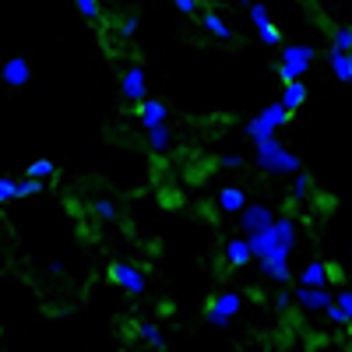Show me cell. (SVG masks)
<instances>
[{
    "label": "cell",
    "instance_id": "1",
    "mask_svg": "<svg viewBox=\"0 0 352 352\" xmlns=\"http://www.w3.org/2000/svg\"><path fill=\"white\" fill-rule=\"evenodd\" d=\"M247 243H250L254 261H268V257H285L289 261V250L296 247V219L278 215L272 229L257 232V236H247Z\"/></svg>",
    "mask_w": 352,
    "mask_h": 352
},
{
    "label": "cell",
    "instance_id": "2",
    "mask_svg": "<svg viewBox=\"0 0 352 352\" xmlns=\"http://www.w3.org/2000/svg\"><path fill=\"white\" fill-rule=\"evenodd\" d=\"M254 162H257V169L272 173V176H296V173H303L300 155H292L278 138L257 141V144H254Z\"/></svg>",
    "mask_w": 352,
    "mask_h": 352
},
{
    "label": "cell",
    "instance_id": "3",
    "mask_svg": "<svg viewBox=\"0 0 352 352\" xmlns=\"http://www.w3.org/2000/svg\"><path fill=\"white\" fill-rule=\"evenodd\" d=\"M292 120V113L282 106V102H268L261 113H254L250 120H247V138L257 144V141H268V138H275L285 124Z\"/></svg>",
    "mask_w": 352,
    "mask_h": 352
},
{
    "label": "cell",
    "instance_id": "4",
    "mask_svg": "<svg viewBox=\"0 0 352 352\" xmlns=\"http://www.w3.org/2000/svg\"><path fill=\"white\" fill-rule=\"evenodd\" d=\"M314 56H317V46L310 43H300V46H282V60H278V78L282 85H292V81H303V74L310 71L314 64Z\"/></svg>",
    "mask_w": 352,
    "mask_h": 352
},
{
    "label": "cell",
    "instance_id": "5",
    "mask_svg": "<svg viewBox=\"0 0 352 352\" xmlns=\"http://www.w3.org/2000/svg\"><path fill=\"white\" fill-rule=\"evenodd\" d=\"M243 310V296L240 292H219V296L208 300V307H204V320H208L212 328H229V320L236 317Z\"/></svg>",
    "mask_w": 352,
    "mask_h": 352
},
{
    "label": "cell",
    "instance_id": "6",
    "mask_svg": "<svg viewBox=\"0 0 352 352\" xmlns=\"http://www.w3.org/2000/svg\"><path fill=\"white\" fill-rule=\"evenodd\" d=\"M109 282H113L116 289H124L127 296H141L144 285H148L144 272L138 268V264H131V261H113V264H109Z\"/></svg>",
    "mask_w": 352,
    "mask_h": 352
},
{
    "label": "cell",
    "instance_id": "7",
    "mask_svg": "<svg viewBox=\"0 0 352 352\" xmlns=\"http://www.w3.org/2000/svg\"><path fill=\"white\" fill-rule=\"evenodd\" d=\"M275 212L268 208V204H257V201H250L247 208L240 212V229H243V236H257V232H264V229H272L275 226Z\"/></svg>",
    "mask_w": 352,
    "mask_h": 352
},
{
    "label": "cell",
    "instance_id": "8",
    "mask_svg": "<svg viewBox=\"0 0 352 352\" xmlns=\"http://www.w3.org/2000/svg\"><path fill=\"white\" fill-rule=\"evenodd\" d=\"M120 92H124V99L134 102V106H141L144 99H148V74H144L141 64H131V67L124 71V78H120Z\"/></svg>",
    "mask_w": 352,
    "mask_h": 352
},
{
    "label": "cell",
    "instance_id": "9",
    "mask_svg": "<svg viewBox=\"0 0 352 352\" xmlns=\"http://www.w3.org/2000/svg\"><path fill=\"white\" fill-rule=\"evenodd\" d=\"M250 21H254V28H257V39L264 43V46H282V32H278V25L272 21V14H268V4H257L250 8Z\"/></svg>",
    "mask_w": 352,
    "mask_h": 352
},
{
    "label": "cell",
    "instance_id": "10",
    "mask_svg": "<svg viewBox=\"0 0 352 352\" xmlns=\"http://www.w3.org/2000/svg\"><path fill=\"white\" fill-rule=\"evenodd\" d=\"M138 124L144 127V134L148 131H155V127H162V124H169V106L162 102V99H144L141 106H138Z\"/></svg>",
    "mask_w": 352,
    "mask_h": 352
},
{
    "label": "cell",
    "instance_id": "11",
    "mask_svg": "<svg viewBox=\"0 0 352 352\" xmlns=\"http://www.w3.org/2000/svg\"><path fill=\"white\" fill-rule=\"evenodd\" d=\"M292 303H300L303 310H310V314H324L331 303H335V296H331V292L328 289H296V292H292Z\"/></svg>",
    "mask_w": 352,
    "mask_h": 352
},
{
    "label": "cell",
    "instance_id": "12",
    "mask_svg": "<svg viewBox=\"0 0 352 352\" xmlns=\"http://www.w3.org/2000/svg\"><path fill=\"white\" fill-rule=\"evenodd\" d=\"M28 78H32V67H28L25 56H8L4 67H0V81L11 85V88H21L28 85Z\"/></svg>",
    "mask_w": 352,
    "mask_h": 352
},
{
    "label": "cell",
    "instance_id": "13",
    "mask_svg": "<svg viewBox=\"0 0 352 352\" xmlns=\"http://www.w3.org/2000/svg\"><path fill=\"white\" fill-rule=\"evenodd\" d=\"M222 257H226V264H229V268H243V264H250V261H254V254H250V243H247V236H232V240H226V247H222Z\"/></svg>",
    "mask_w": 352,
    "mask_h": 352
},
{
    "label": "cell",
    "instance_id": "14",
    "mask_svg": "<svg viewBox=\"0 0 352 352\" xmlns=\"http://www.w3.org/2000/svg\"><path fill=\"white\" fill-rule=\"evenodd\" d=\"M328 278H331V268L324 261H310L307 268L300 272V285L303 289H328Z\"/></svg>",
    "mask_w": 352,
    "mask_h": 352
},
{
    "label": "cell",
    "instance_id": "15",
    "mask_svg": "<svg viewBox=\"0 0 352 352\" xmlns=\"http://www.w3.org/2000/svg\"><path fill=\"white\" fill-rule=\"evenodd\" d=\"M247 190L243 187H222L219 190V212H226V215H240L243 208H247Z\"/></svg>",
    "mask_w": 352,
    "mask_h": 352
},
{
    "label": "cell",
    "instance_id": "16",
    "mask_svg": "<svg viewBox=\"0 0 352 352\" xmlns=\"http://www.w3.org/2000/svg\"><path fill=\"white\" fill-rule=\"evenodd\" d=\"M257 264H261V275L268 282H278V285L292 282V268H289L285 257H268V261H257Z\"/></svg>",
    "mask_w": 352,
    "mask_h": 352
},
{
    "label": "cell",
    "instance_id": "17",
    "mask_svg": "<svg viewBox=\"0 0 352 352\" xmlns=\"http://www.w3.org/2000/svg\"><path fill=\"white\" fill-rule=\"evenodd\" d=\"M201 28H204V32H208V36H215V39H232V28H229V21L219 14V11H201Z\"/></svg>",
    "mask_w": 352,
    "mask_h": 352
},
{
    "label": "cell",
    "instance_id": "18",
    "mask_svg": "<svg viewBox=\"0 0 352 352\" xmlns=\"http://www.w3.org/2000/svg\"><path fill=\"white\" fill-rule=\"evenodd\" d=\"M176 144V134H173V127L169 124H162V127H155V131H148V148L155 152V155H166L169 148Z\"/></svg>",
    "mask_w": 352,
    "mask_h": 352
},
{
    "label": "cell",
    "instance_id": "19",
    "mask_svg": "<svg viewBox=\"0 0 352 352\" xmlns=\"http://www.w3.org/2000/svg\"><path fill=\"white\" fill-rule=\"evenodd\" d=\"M289 113H296L303 102H307V85L303 81H292V85H282V99H278Z\"/></svg>",
    "mask_w": 352,
    "mask_h": 352
},
{
    "label": "cell",
    "instance_id": "20",
    "mask_svg": "<svg viewBox=\"0 0 352 352\" xmlns=\"http://www.w3.org/2000/svg\"><path fill=\"white\" fill-rule=\"evenodd\" d=\"M328 64H331V74H335L338 81H352V53L328 50Z\"/></svg>",
    "mask_w": 352,
    "mask_h": 352
},
{
    "label": "cell",
    "instance_id": "21",
    "mask_svg": "<svg viewBox=\"0 0 352 352\" xmlns=\"http://www.w3.org/2000/svg\"><path fill=\"white\" fill-rule=\"evenodd\" d=\"M138 338L148 345V349H155V352H162L166 349V338H162V328L159 324H152V320H141L138 324Z\"/></svg>",
    "mask_w": 352,
    "mask_h": 352
},
{
    "label": "cell",
    "instance_id": "22",
    "mask_svg": "<svg viewBox=\"0 0 352 352\" xmlns=\"http://www.w3.org/2000/svg\"><path fill=\"white\" fill-rule=\"evenodd\" d=\"M53 173H56V166H53L50 159H36V162L25 166V176H28V180H43V184H46Z\"/></svg>",
    "mask_w": 352,
    "mask_h": 352
},
{
    "label": "cell",
    "instance_id": "23",
    "mask_svg": "<svg viewBox=\"0 0 352 352\" xmlns=\"http://www.w3.org/2000/svg\"><path fill=\"white\" fill-rule=\"evenodd\" d=\"M331 50H338V53H352V25H338V28H331Z\"/></svg>",
    "mask_w": 352,
    "mask_h": 352
},
{
    "label": "cell",
    "instance_id": "24",
    "mask_svg": "<svg viewBox=\"0 0 352 352\" xmlns=\"http://www.w3.org/2000/svg\"><path fill=\"white\" fill-rule=\"evenodd\" d=\"M314 194V180L307 173H296V180H292V201H310Z\"/></svg>",
    "mask_w": 352,
    "mask_h": 352
},
{
    "label": "cell",
    "instance_id": "25",
    "mask_svg": "<svg viewBox=\"0 0 352 352\" xmlns=\"http://www.w3.org/2000/svg\"><path fill=\"white\" fill-rule=\"evenodd\" d=\"M92 212H96V215H99L102 222H113L116 215H120V212H116V204H113L109 197H99V201L92 204Z\"/></svg>",
    "mask_w": 352,
    "mask_h": 352
},
{
    "label": "cell",
    "instance_id": "26",
    "mask_svg": "<svg viewBox=\"0 0 352 352\" xmlns=\"http://www.w3.org/2000/svg\"><path fill=\"white\" fill-rule=\"evenodd\" d=\"M74 4H78L81 18H88V21H99V14H102V4H99V0H74Z\"/></svg>",
    "mask_w": 352,
    "mask_h": 352
},
{
    "label": "cell",
    "instance_id": "27",
    "mask_svg": "<svg viewBox=\"0 0 352 352\" xmlns=\"http://www.w3.org/2000/svg\"><path fill=\"white\" fill-rule=\"evenodd\" d=\"M8 201H18V180L0 176V204H8Z\"/></svg>",
    "mask_w": 352,
    "mask_h": 352
},
{
    "label": "cell",
    "instance_id": "28",
    "mask_svg": "<svg viewBox=\"0 0 352 352\" xmlns=\"http://www.w3.org/2000/svg\"><path fill=\"white\" fill-rule=\"evenodd\" d=\"M36 194H43V180H18V201L21 197H36Z\"/></svg>",
    "mask_w": 352,
    "mask_h": 352
},
{
    "label": "cell",
    "instance_id": "29",
    "mask_svg": "<svg viewBox=\"0 0 352 352\" xmlns=\"http://www.w3.org/2000/svg\"><path fill=\"white\" fill-rule=\"evenodd\" d=\"M324 317L331 320V324H335V328H345V324H352V320H349V314H345V310H342L338 303H331V307L324 310Z\"/></svg>",
    "mask_w": 352,
    "mask_h": 352
},
{
    "label": "cell",
    "instance_id": "30",
    "mask_svg": "<svg viewBox=\"0 0 352 352\" xmlns=\"http://www.w3.org/2000/svg\"><path fill=\"white\" fill-rule=\"evenodd\" d=\"M138 28H141V18L131 14V18L120 21V36H124V39H134V36H138Z\"/></svg>",
    "mask_w": 352,
    "mask_h": 352
},
{
    "label": "cell",
    "instance_id": "31",
    "mask_svg": "<svg viewBox=\"0 0 352 352\" xmlns=\"http://www.w3.org/2000/svg\"><path fill=\"white\" fill-rule=\"evenodd\" d=\"M243 162H247V159H243L240 152H226V155H219V166H222V169H243Z\"/></svg>",
    "mask_w": 352,
    "mask_h": 352
},
{
    "label": "cell",
    "instance_id": "32",
    "mask_svg": "<svg viewBox=\"0 0 352 352\" xmlns=\"http://www.w3.org/2000/svg\"><path fill=\"white\" fill-rule=\"evenodd\" d=\"M272 307H275V310H289V307H292V292H289V289H278L275 300H272Z\"/></svg>",
    "mask_w": 352,
    "mask_h": 352
},
{
    "label": "cell",
    "instance_id": "33",
    "mask_svg": "<svg viewBox=\"0 0 352 352\" xmlns=\"http://www.w3.org/2000/svg\"><path fill=\"white\" fill-rule=\"evenodd\" d=\"M335 303L349 314V320H352V289H342V292H335Z\"/></svg>",
    "mask_w": 352,
    "mask_h": 352
},
{
    "label": "cell",
    "instance_id": "34",
    "mask_svg": "<svg viewBox=\"0 0 352 352\" xmlns=\"http://www.w3.org/2000/svg\"><path fill=\"white\" fill-rule=\"evenodd\" d=\"M173 8L180 11V14H197V11H201L197 0H173Z\"/></svg>",
    "mask_w": 352,
    "mask_h": 352
},
{
    "label": "cell",
    "instance_id": "35",
    "mask_svg": "<svg viewBox=\"0 0 352 352\" xmlns=\"http://www.w3.org/2000/svg\"><path fill=\"white\" fill-rule=\"evenodd\" d=\"M46 272H50V275H64V264H60V261H50Z\"/></svg>",
    "mask_w": 352,
    "mask_h": 352
},
{
    "label": "cell",
    "instance_id": "36",
    "mask_svg": "<svg viewBox=\"0 0 352 352\" xmlns=\"http://www.w3.org/2000/svg\"><path fill=\"white\" fill-rule=\"evenodd\" d=\"M240 4H247V8H254V4H257V0H240Z\"/></svg>",
    "mask_w": 352,
    "mask_h": 352
},
{
    "label": "cell",
    "instance_id": "37",
    "mask_svg": "<svg viewBox=\"0 0 352 352\" xmlns=\"http://www.w3.org/2000/svg\"><path fill=\"white\" fill-rule=\"evenodd\" d=\"M0 208H4V204H0Z\"/></svg>",
    "mask_w": 352,
    "mask_h": 352
}]
</instances>
